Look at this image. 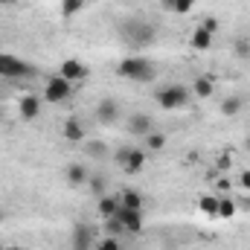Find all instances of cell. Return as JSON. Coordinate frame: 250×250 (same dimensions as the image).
<instances>
[{"label":"cell","mask_w":250,"mask_h":250,"mask_svg":"<svg viewBox=\"0 0 250 250\" xmlns=\"http://www.w3.org/2000/svg\"><path fill=\"white\" fill-rule=\"evenodd\" d=\"M96 120L102 125H114L120 120V105H117V99H102L99 105H96Z\"/></svg>","instance_id":"9"},{"label":"cell","mask_w":250,"mask_h":250,"mask_svg":"<svg viewBox=\"0 0 250 250\" xmlns=\"http://www.w3.org/2000/svg\"><path fill=\"white\" fill-rule=\"evenodd\" d=\"M3 3H9V0H0V6H3Z\"/></svg>","instance_id":"31"},{"label":"cell","mask_w":250,"mask_h":250,"mask_svg":"<svg viewBox=\"0 0 250 250\" xmlns=\"http://www.w3.org/2000/svg\"><path fill=\"white\" fill-rule=\"evenodd\" d=\"M128 131L137 134V137H148V134L154 131V120H151L148 114H134V117L128 120Z\"/></svg>","instance_id":"11"},{"label":"cell","mask_w":250,"mask_h":250,"mask_svg":"<svg viewBox=\"0 0 250 250\" xmlns=\"http://www.w3.org/2000/svg\"><path fill=\"white\" fill-rule=\"evenodd\" d=\"M146 148H148V151H163V148H166V137L157 134V131H151V134L146 137Z\"/></svg>","instance_id":"22"},{"label":"cell","mask_w":250,"mask_h":250,"mask_svg":"<svg viewBox=\"0 0 250 250\" xmlns=\"http://www.w3.org/2000/svg\"><path fill=\"white\" fill-rule=\"evenodd\" d=\"M192 93H195V99H209L215 93V79L212 76H198L195 84H192Z\"/></svg>","instance_id":"13"},{"label":"cell","mask_w":250,"mask_h":250,"mask_svg":"<svg viewBox=\"0 0 250 250\" xmlns=\"http://www.w3.org/2000/svg\"><path fill=\"white\" fill-rule=\"evenodd\" d=\"M87 154H90V157H105V154H108V146L93 140V143H87Z\"/></svg>","instance_id":"27"},{"label":"cell","mask_w":250,"mask_h":250,"mask_svg":"<svg viewBox=\"0 0 250 250\" xmlns=\"http://www.w3.org/2000/svg\"><path fill=\"white\" fill-rule=\"evenodd\" d=\"M117 73L123 79H131V82H151L157 76V67L148 62V59H140V56H128L120 62Z\"/></svg>","instance_id":"1"},{"label":"cell","mask_w":250,"mask_h":250,"mask_svg":"<svg viewBox=\"0 0 250 250\" xmlns=\"http://www.w3.org/2000/svg\"><path fill=\"white\" fill-rule=\"evenodd\" d=\"M35 70H32V64L21 62L18 56H9V53H0V76L3 79H12V82H18V79H26V76H32Z\"/></svg>","instance_id":"3"},{"label":"cell","mask_w":250,"mask_h":250,"mask_svg":"<svg viewBox=\"0 0 250 250\" xmlns=\"http://www.w3.org/2000/svg\"><path fill=\"white\" fill-rule=\"evenodd\" d=\"M117 163L125 169V175H137L146 166V151L143 148H120L117 151Z\"/></svg>","instance_id":"5"},{"label":"cell","mask_w":250,"mask_h":250,"mask_svg":"<svg viewBox=\"0 0 250 250\" xmlns=\"http://www.w3.org/2000/svg\"><path fill=\"white\" fill-rule=\"evenodd\" d=\"M120 207H128V209H143V195L137 189H123L120 195Z\"/></svg>","instance_id":"17"},{"label":"cell","mask_w":250,"mask_h":250,"mask_svg":"<svg viewBox=\"0 0 250 250\" xmlns=\"http://www.w3.org/2000/svg\"><path fill=\"white\" fill-rule=\"evenodd\" d=\"M87 181H90V172H87L84 166H79V163H70V166H67V184L82 187V184H87Z\"/></svg>","instance_id":"16"},{"label":"cell","mask_w":250,"mask_h":250,"mask_svg":"<svg viewBox=\"0 0 250 250\" xmlns=\"http://www.w3.org/2000/svg\"><path fill=\"white\" fill-rule=\"evenodd\" d=\"M239 187H242V189H248V192H250V169H245V172L239 175Z\"/></svg>","instance_id":"28"},{"label":"cell","mask_w":250,"mask_h":250,"mask_svg":"<svg viewBox=\"0 0 250 250\" xmlns=\"http://www.w3.org/2000/svg\"><path fill=\"white\" fill-rule=\"evenodd\" d=\"M0 114H3V108H0Z\"/></svg>","instance_id":"33"},{"label":"cell","mask_w":250,"mask_h":250,"mask_svg":"<svg viewBox=\"0 0 250 250\" xmlns=\"http://www.w3.org/2000/svg\"><path fill=\"white\" fill-rule=\"evenodd\" d=\"M212 35H215V32H209L204 23H201V26H195V32L189 35L192 50H209V47H212Z\"/></svg>","instance_id":"12"},{"label":"cell","mask_w":250,"mask_h":250,"mask_svg":"<svg viewBox=\"0 0 250 250\" xmlns=\"http://www.w3.org/2000/svg\"><path fill=\"white\" fill-rule=\"evenodd\" d=\"M9 250H18V248H9Z\"/></svg>","instance_id":"32"},{"label":"cell","mask_w":250,"mask_h":250,"mask_svg":"<svg viewBox=\"0 0 250 250\" xmlns=\"http://www.w3.org/2000/svg\"><path fill=\"white\" fill-rule=\"evenodd\" d=\"M160 6L166 12H175V15H189L195 9V0H160Z\"/></svg>","instance_id":"18"},{"label":"cell","mask_w":250,"mask_h":250,"mask_svg":"<svg viewBox=\"0 0 250 250\" xmlns=\"http://www.w3.org/2000/svg\"><path fill=\"white\" fill-rule=\"evenodd\" d=\"M3 221H6V209L0 207V224H3Z\"/></svg>","instance_id":"29"},{"label":"cell","mask_w":250,"mask_h":250,"mask_svg":"<svg viewBox=\"0 0 250 250\" xmlns=\"http://www.w3.org/2000/svg\"><path fill=\"white\" fill-rule=\"evenodd\" d=\"M70 93H73V84L62 79V76H53L47 84H44V99L47 102H53V105H59V102H67L70 99Z\"/></svg>","instance_id":"4"},{"label":"cell","mask_w":250,"mask_h":250,"mask_svg":"<svg viewBox=\"0 0 250 250\" xmlns=\"http://www.w3.org/2000/svg\"><path fill=\"white\" fill-rule=\"evenodd\" d=\"M114 218L123 224L125 233H143V227H146V221H143V209H128V207H120Z\"/></svg>","instance_id":"6"},{"label":"cell","mask_w":250,"mask_h":250,"mask_svg":"<svg viewBox=\"0 0 250 250\" xmlns=\"http://www.w3.org/2000/svg\"><path fill=\"white\" fill-rule=\"evenodd\" d=\"M198 209H201L204 215L215 218V215H218V195H201V198H198Z\"/></svg>","instance_id":"19"},{"label":"cell","mask_w":250,"mask_h":250,"mask_svg":"<svg viewBox=\"0 0 250 250\" xmlns=\"http://www.w3.org/2000/svg\"><path fill=\"white\" fill-rule=\"evenodd\" d=\"M18 114H21V120H38V114H41V99L38 96H32V93H26V96H21V102H18Z\"/></svg>","instance_id":"10"},{"label":"cell","mask_w":250,"mask_h":250,"mask_svg":"<svg viewBox=\"0 0 250 250\" xmlns=\"http://www.w3.org/2000/svg\"><path fill=\"white\" fill-rule=\"evenodd\" d=\"M90 189H93L96 198H102L105 195V178L102 175H90Z\"/></svg>","instance_id":"26"},{"label":"cell","mask_w":250,"mask_h":250,"mask_svg":"<svg viewBox=\"0 0 250 250\" xmlns=\"http://www.w3.org/2000/svg\"><path fill=\"white\" fill-rule=\"evenodd\" d=\"M117 209H120V198H117V195H102V198L96 201V212H99L102 218H114Z\"/></svg>","instance_id":"14"},{"label":"cell","mask_w":250,"mask_h":250,"mask_svg":"<svg viewBox=\"0 0 250 250\" xmlns=\"http://www.w3.org/2000/svg\"><path fill=\"white\" fill-rule=\"evenodd\" d=\"M59 76H62V79H67L70 84H73V82H84V79H87V64L79 62V59H64Z\"/></svg>","instance_id":"8"},{"label":"cell","mask_w":250,"mask_h":250,"mask_svg":"<svg viewBox=\"0 0 250 250\" xmlns=\"http://www.w3.org/2000/svg\"><path fill=\"white\" fill-rule=\"evenodd\" d=\"M245 148H248V151H250V137H248V140H245Z\"/></svg>","instance_id":"30"},{"label":"cell","mask_w":250,"mask_h":250,"mask_svg":"<svg viewBox=\"0 0 250 250\" xmlns=\"http://www.w3.org/2000/svg\"><path fill=\"white\" fill-rule=\"evenodd\" d=\"M84 9V0H62V15L64 18H73Z\"/></svg>","instance_id":"23"},{"label":"cell","mask_w":250,"mask_h":250,"mask_svg":"<svg viewBox=\"0 0 250 250\" xmlns=\"http://www.w3.org/2000/svg\"><path fill=\"white\" fill-rule=\"evenodd\" d=\"M64 140H70V143H82L84 140V125H82V120L79 117H70L67 123H64Z\"/></svg>","instance_id":"15"},{"label":"cell","mask_w":250,"mask_h":250,"mask_svg":"<svg viewBox=\"0 0 250 250\" xmlns=\"http://www.w3.org/2000/svg\"><path fill=\"white\" fill-rule=\"evenodd\" d=\"M242 108H245V102H242L239 96H227V99L221 102V114H224V117H239Z\"/></svg>","instance_id":"20"},{"label":"cell","mask_w":250,"mask_h":250,"mask_svg":"<svg viewBox=\"0 0 250 250\" xmlns=\"http://www.w3.org/2000/svg\"><path fill=\"white\" fill-rule=\"evenodd\" d=\"M233 215H236V204H233L230 198L218 195V215H215V218H224V221H230Z\"/></svg>","instance_id":"21"},{"label":"cell","mask_w":250,"mask_h":250,"mask_svg":"<svg viewBox=\"0 0 250 250\" xmlns=\"http://www.w3.org/2000/svg\"><path fill=\"white\" fill-rule=\"evenodd\" d=\"M236 56H239V59H250V38L248 35L236 38Z\"/></svg>","instance_id":"25"},{"label":"cell","mask_w":250,"mask_h":250,"mask_svg":"<svg viewBox=\"0 0 250 250\" xmlns=\"http://www.w3.org/2000/svg\"><path fill=\"white\" fill-rule=\"evenodd\" d=\"M93 250H123V242L117 236H105V239H96V248Z\"/></svg>","instance_id":"24"},{"label":"cell","mask_w":250,"mask_h":250,"mask_svg":"<svg viewBox=\"0 0 250 250\" xmlns=\"http://www.w3.org/2000/svg\"><path fill=\"white\" fill-rule=\"evenodd\" d=\"M73 250H93L96 248V233H93V227L90 224H84V221H79L76 227H73Z\"/></svg>","instance_id":"7"},{"label":"cell","mask_w":250,"mask_h":250,"mask_svg":"<svg viewBox=\"0 0 250 250\" xmlns=\"http://www.w3.org/2000/svg\"><path fill=\"white\" fill-rule=\"evenodd\" d=\"M189 99H192V90H187L184 84H166L154 93V102L163 111H181L189 105Z\"/></svg>","instance_id":"2"}]
</instances>
